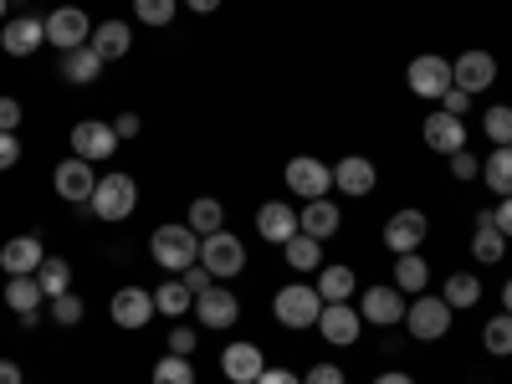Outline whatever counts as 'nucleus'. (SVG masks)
<instances>
[{
  "label": "nucleus",
  "instance_id": "obj_1",
  "mask_svg": "<svg viewBox=\"0 0 512 384\" xmlns=\"http://www.w3.org/2000/svg\"><path fill=\"white\" fill-rule=\"evenodd\" d=\"M88 205H93V216L108 221V226L128 221V216H134V205H139V185H134V175H123V169H113V175H98V190H93Z\"/></svg>",
  "mask_w": 512,
  "mask_h": 384
},
{
  "label": "nucleus",
  "instance_id": "obj_2",
  "mask_svg": "<svg viewBox=\"0 0 512 384\" xmlns=\"http://www.w3.org/2000/svg\"><path fill=\"white\" fill-rule=\"evenodd\" d=\"M149 251H154V262L164 267V272H185V267H195L200 262V236L190 231V226H159L154 236H149Z\"/></svg>",
  "mask_w": 512,
  "mask_h": 384
},
{
  "label": "nucleus",
  "instance_id": "obj_3",
  "mask_svg": "<svg viewBox=\"0 0 512 384\" xmlns=\"http://www.w3.org/2000/svg\"><path fill=\"white\" fill-rule=\"evenodd\" d=\"M272 313H277L282 328H318L323 297H318V287H308V282H287V287L272 297Z\"/></svg>",
  "mask_w": 512,
  "mask_h": 384
},
{
  "label": "nucleus",
  "instance_id": "obj_4",
  "mask_svg": "<svg viewBox=\"0 0 512 384\" xmlns=\"http://www.w3.org/2000/svg\"><path fill=\"white\" fill-rule=\"evenodd\" d=\"M405 328H410V338H420V344H436V338H446V333H451V308H446V297L420 292L415 303L405 308Z\"/></svg>",
  "mask_w": 512,
  "mask_h": 384
},
{
  "label": "nucleus",
  "instance_id": "obj_5",
  "mask_svg": "<svg viewBox=\"0 0 512 384\" xmlns=\"http://www.w3.org/2000/svg\"><path fill=\"white\" fill-rule=\"evenodd\" d=\"M200 267H205L210 277H236V272L246 267V246H241V236H231L226 226H221L216 236H200Z\"/></svg>",
  "mask_w": 512,
  "mask_h": 384
},
{
  "label": "nucleus",
  "instance_id": "obj_6",
  "mask_svg": "<svg viewBox=\"0 0 512 384\" xmlns=\"http://www.w3.org/2000/svg\"><path fill=\"white\" fill-rule=\"evenodd\" d=\"M287 190L292 195H303V200H323L333 190V164L313 159V154H297L287 164Z\"/></svg>",
  "mask_w": 512,
  "mask_h": 384
},
{
  "label": "nucleus",
  "instance_id": "obj_7",
  "mask_svg": "<svg viewBox=\"0 0 512 384\" xmlns=\"http://www.w3.org/2000/svg\"><path fill=\"white\" fill-rule=\"evenodd\" d=\"M405 82H410V93L415 98H446V88H451V62L446 57H436V52H425V57H415L410 62V72H405Z\"/></svg>",
  "mask_w": 512,
  "mask_h": 384
},
{
  "label": "nucleus",
  "instance_id": "obj_8",
  "mask_svg": "<svg viewBox=\"0 0 512 384\" xmlns=\"http://www.w3.org/2000/svg\"><path fill=\"white\" fill-rule=\"evenodd\" d=\"M72 154H77V159H88V164L113 159V154H118V134H113V123H98V118L72 123Z\"/></svg>",
  "mask_w": 512,
  "mask_h": 384
},
{
  "label": "nucleus",
  "instance_id": "obj_9",
  "mask_svg": "<svg viewBox=\"0 0 512 384\" xmlns=\"http://www.w3.org/2000/svg\"><path fill=\"white\" fill-rule=\"evenodd\" d=\"M47 41L57 52H77V47H88V41H93V21L82 16L77 6H62V11L47 16Z\"/></svg>",
  "mask_w": 512,
  "mask_h": 384
},
{
  "label": "nucleus",
  "instance_id": "obj_10",
  "mask_svg": "<svg viewBox=\"0 0 512 384\" xmlns=\"http://www.w3.org/2000/svg\"><path fill=\"white\" fill-rule=\"evenodd\" d=\"M492 82H497V57L492 52H461L451 62V88H461V93H487Z\"/></svg>",
  "mask_w": 512,
  "mask_h": 384
},
{
  "label": "nucleus",
  "instance_id": "obj_11",
  "mask_svg": "<svg viewBox=\"0 0 512 384\" xmlns=\"http://www.w3.org/2000/svg\"><path fill=\"white\" fill-rule=\"evenodd\" d=\"M52 185H57V195L62 200H72V205H88L93 200V190H98V175H93V164L88 159H62L57 164V175H52Z\"/></svg>",
  "mask_w": 512,
  "mask_h": 384
},
{
  "label": "nucleus",
  "instance_id": "obj_12",
  "mask_svg": "<svg viewBox=\"0 0 512 384\" xmlns=\"http://www.w3.org/2000/svg\"><path fill=\"white\" fill-rule=\"evenodd\" d=\"M108 318H113L118 328H144L149 318H159L154 292H144V287H118L113 303H108Z\"/></svg>",
  "mask_w": 512,
  "mask_h": 384
},
{
  "label": "nucleus",
  "instance_id": "obj_13",
  "mask_svg": "<svg viewBox=\"0 0 512 384\" xmlns=\"http://www.w3.org/2000/svg\"><path fill=\"white\" fill-rule=\"evenodd\" d=\"M431 236V221L420 216V210H395L390 221H384V246H390L395 256L405 251H420V241Z\"/></svg>",
  "mask_w": 512,
  "mask_h": 384
},
{
  "label": "nucleus",
  "instance_id": "obj_14",
  "mask_svg": "<svg viewBox=\"0 0 512 384\" xmlns=\"http://www.w3.org/2000/svg\"><path fill=\"white\" fill-rule=\"evenodd\" d=\"M359 318L374 323V328L405 323V297H400V287H369V292L359 297Z\"/></svg>",
  "mask_w": 512,
  "mask_h": 384
},
{
  "label": "nucleus",
  "instance_id": "obj_15",
  "mask_svg": "<svg viewBox=\"0 0 512 384\" xmlns=\"http://www.w3.org/2000/svg\"><path fill=\"white\" fill-rule=\"evenodd\" d=\"M420 139L431 144L436 154H456V149H466V123H461L456 113L436 108V113H425V123H420Z\"/></svg>",
  "mask_w": 512,
  "mask_h": 384
},
{
  "label": "nucleus",
  "instance_id": "obj_16",
  "mask_svg": "<svg viewBox=\"0 0 512 384\" xmlns=\"http://www.w3.org/2000/svg\"><path fill=\"white\" fill-rule=\"evenodd\" d=\"M359 328H364L359 308H349V303H323V313H318V333L328 338L333 349H349L354 338H359Z\"/></svg>",
  "mask_w": 512,
  "mask_h": 384
},
{
  "label": "nucleus",
  "instance_id": "obj_17",
  "mask_svg": "<svg viewBox=\"0 0 512 384\" xmlns=\"http://www.w3.org/2000/svg\"><path fill=\"white\" fill-rule=\"evenodd\" d=\"M47 262V246H41V236H16L0 246V272L6 277H36V267Z\"/></svg>",
  "mask_w": 512,
  "mask_h": 384
},
{
  "label": "nucleus",
  "instance_id": "obj_18",
  "mask_svg": "<svg viewBox=\"0 0 512 384\" xmlns=\"http://www.w3.org/2000/svg\"><path fill=\"white\" fill-rule=\"evenodd\" d=\"M333 185H338V195L364 200V195H374L379 175H374V164H369L364 154H349V159H338V164H333Z\"/></svg>",
  "mask_w": 512,
  "mask_h": 384
},
{
  "label": "nucleus",
  "instance_id": "obj_19",
  "mask_svg": "<svg viewBox=\"0 0 512 384\" xmlns=\"http://www.w3.org/2000/svg\"><path fill=\"white\" fill-rule=\"evenodd\" d=\"M256 236L272 241V246H287L297 236V210L287 200H267L262 210H256Z\"/></svg>",
  "mask_w": 512,
  "mask_h": 384
},
{
  "label": "nucleus",
  "instance_id": "obj_20",
  "mask_svg": "<svg viewBox=\"0 0 512 384\" xmlns=\"http://www.w3.org/2000/svg\"><path fill=\"white\" fill-rule=\"evenodd\" d=\"M0 47H6L11 57H31L47 47V21L41 16H16L6 31H0Z\"/></svg>",
  "mask_w": 512,
  "mask_h": 384
},
{
  "label": "nucleus",
  "instance_id": "obj_21",
  "mask_svg": "<svg viewBox=\"0 0 512 384\" xmlns=\"http://www.w3.org/2000/svg\"><path fill=\"white\" fill-rule=\"evenodd\" d=\"M195 318H200L205 328H231V323L241 318L236 292H231V287H210V292H200V297H195Z\"/></svg>",
  "mask_w": 512,
  "mask_h": 384
},
{
  "label": "nucleus",
  "instance_id": "obj_22",
  "mask_svg": "<svg viewBox=\"0 0 512 384\" xmlns=\"http://www.w3.org/2000/svg\"><path fill=\"white\" fill-rule=\"evenodd\" d=\"M262 369H267V359H262V349H256V344H231L221 354V374L231 384H256V379H262Z\"/></svg>",
  "mask_w": 512,
  "mask_h": 384
},
{
  "label": "nucleus",
  "instance_id": "obj_23",
  "mask_svg": "<svg viewBox=\"0 0 512 384\" xmlns=\"http://www.w3.org/2000/svg\"><path fill=\"white\" fill-rule=\"evenodd\" d=\"M338 205L323 195V200H303V210H297V231L303 236H318V241H328V236H338Z\"/></svg>",
  "mask_w": 512,
  "mask_h": 384
},
{
  "label": "nucleus",
  "instance_id": "obj_24",
  "mask_svg": "<svg viewBox=\"0 0 512 384\" xmlns=\"http://www.w3.org/2000/svg\"><path fill=\"white\" fill-rule=\"evenodd\" d=\"M128 47H134V31H128V21H103V26H93V52H98L103 62L128 57Z\"/></svg>",
  "mask_w": 512,
  "mask_h": 384
},
{
  "label": "nucleus",
  "instance_id": "obj_25",
  "mask_svg": "<svg viewBox=\"0 0 512 384\" xmlns=\"http://www.w3.org/2000/svg\"><path fill=\"white\" fill-rule=\"evenodd\" d=\"M6 303L21 313V323H36L41 303H47V292H41L36 277H11V282H6Z\"/></svg>",
  "mask_w": 512,
  "mask_h": 384
},
{
  "label": "nucleus",
  "instance_id": "obj_26",
  "mask_svg": "<svg viewBox=\"0 0 512 384\" xmlns=\"http://www.w3.org/2000/svg\"><path fill=\"white\" fill-rule=\"evenodd\" d=\"M154 308H159V318H185V313L195 308V292H190L180 277H169V282L154 287Z\"/></svg>",
  "mask_w": 512,
  "mask_h": 384
},
{
  "label": "nucleus",
  "instance_id": "obj_27",
  "mask_svg": "<svg viewBox=\"0 0 512 384\" xmlns=\"http://www.w3.org/2000/svg\"><path fill=\"white\" fill-rule=\"evenodd\" d=\"M62 72H67V82H77V88L98 82L103 77V57L93 52V41H88V47H77V52H62Z\"/></svg>",
  "mask_w": 512,
  "mask_h": 384
},
{
  "label": "nucleus",
  "instance_id": "obj_28",
  "mask_svg": "<svg viewBox=\"0 0 512 384\" xmlns=\"http://www.w3.org/2000/svg\"><path fill=\"white\" fill-rule=\"evenodd\" d=\"M282 256H287V267H292V272H318V267H323V241L297 231V236L282 246Z\"/></svg>",
  "mask_w": 512,
  "mask_h": 384
},
{
  "label": "nucleus",
  "instance_id": "obj_29",
  "mask_svg": "<svg viewBox=\"0 0 512 384\" xmlns=\"http://www.w3.org/2000/svg\"><path fill=\"white\" fill-rule=\"evenodd\" d=\"M313 287H318L323 303H349L354 287H359V277H354V267H323V277H318Z\"/></svg>",
  "mask_w": 512,
  "mask_h": 384
},
{
  "label": "nucleus",
  "instance_id": "obj_30",
  "mask_svg": "<svg viewBox=\"0 0 512 384\" xmlns=\"http://www.w3.org/2000/svg\"><path fill=\"white\" fill-rule=\"evenodd\" d=\"M195 236H216L221 226H226V210H221V200L216 195H200V200H190V221H185Z\"/></svg>",
  "mask_w": 512,
  "mask_h": 384
},
{
  "label": "nucleus",
  "instance_id": "obj_31",
  "mask_svg": "<svg viewBox=\"0 0 512 384\" xmlns=\"http://www.w3.org/2000/svg\"><path fill=\"white\" fill-rule=\"evenodd\" d=\"M425 282H431V267H425V256L420 251H405V256H395V287L400 292H425Z\"/></svg>",
  "mask_w": 512,
  "mask_h": 384
},
{
  "label": "nucleus",
  "instance_id": "obj_32",
  "mask_svg": "<svg viewBox=\"0 0 512 384\" xmlns=\"http://www.w3.org/2000/svg\"><path fill=\"white\" fill-rule=\"evenodd\" d=\"M482 180H487V190H492V195H512V144H502V149H492V154H487Z\"/></svg>",
  "mask_w": 512,
  "mask_h": 384
},
{
  "label": "nucleus",
  "instance_id": "obj_33",
  "mask_svg": "<svg viewBox=\"0 0 512 384\" xmlns=\"http://www.w3.org/2000/svg\"><path fill=\"white\" fill-rule=\"evenodd\" d=\"M446 308L456 313V308H477L482 303V277H472V272H456V277H446Z\"/></svg>",
  "mask_w": 512,
  "mask_h": 384
},
{
  "label": "nucleus",
  "instance_id": "obj_34",
  "mask_svg": "<svg viewBox=\"0 0 512 384\" xmlns=\"http://www.w3.org/2000/svg\"><path fill=\"white\" fill-rule=\"evenodd\" d=\"M482 349H487L492 359H507V354H512V313L487 318V328H482Z\"/></svg>",
  "mask_w": 512,
  "mask_h": 384
},
{
  "label": "nucleus",
  "instance_id": "obj_35",
  "mask_svg": "<svg viewBox=\"0 0 512 384\" xmlns=\"http://www.w3.org/2000/svg\"><path fill=\"white\" fill-rule=\"evenodd\" d=\"M36 282H41V292H47V297H62L72 287V267L62 262V256H47V262L36 267Z\"/></svg>",
  "mask_w": 512,
  "mask_h": 384
},
{
  "label": "nucleus",
  "instance_id": "obj_36",
  "mask_svg": "<svg viewBox=\"0 0 512 384\" xmlns=\"http://www.w3.org/2000/svg\"><path fill=\"white\" fill-rule=\"evenodd\" d=\"M502 251H507V236L497 226H477V236H472V256H477V262L492 267V262H502Z\"/></svg>",
  "mask_w": 512,
  "mask_h": 384
},
{
  "label": "nucleus",
  "instance_id": "obj_37",
  "mask_svg": "<svg viewBox=\"0 0 512 384\" xmlns=\"http://www.w3.org/2000/svg\"><path fill=\"white\" fill-rule=\"evenodd\" d=\"M154 384H195V364L180 359V354H169L154 364Z\"/></svg>",
  "mask_w": 512,
  "mask_h": 384
},
{
  "label": "nucleus",
  "instance_id": "obj_38",
  "mask_svg": "<svg viewBox=\"0 0 512 384\" xmlns=\"http://www.w3.org/2000/svg\"><path fill=\"white\" fill-rule=\"evenodd\" d=\"M482 128H487V139H492V149H502V144H512V108H507V103H497V108H487V118H482Z\"/></svg>",
  "mask_w": 512,
  "mask_h": 384
},
{
  "label": "nucleus",
  "instance_id": "obj_39",
  "mask_svg": "<svg viewBox=\"0 0 512 384\" xmlns=\"http://www.w3.org/2000/svg\"><path fill=\"white\" fill-rule=\"evenodd\" d=\"M134 16L144 26H169L175 21V0H134Z\"/></svg>",
  "mask_w": 512,
  "mask_h": 384
},
{
  "label": "nucleus",
  "instance_id": "obj_40",
  "mask_svg": "<svg viewBox=\"0 0 512 384\" xmlns=\"http://www.w3.org/2000/svg\"><path fill=\"white\" fill-rule=\"evenodd\" d=\"M52 323H62V328H77V323H82V297H72V292L52 297Z\"/></svg>",
  "mask_w": 512,
  "mask_h": 384
},
{
  "label": "nucleus",
  "instance_id": "obj_41",
  "mask_svg": "<svg viewBox=\"0 0 512 384\" xmlns=\"http://www.w3.org/2000/svg\"><path fill=\"white\" fill-rule=\"evenodd\" d=\"M169 354L190 359V354H195V328H185V323H175V328H169Z\"/></svg>",
  "mask_w": 512,
  "mask_h": 384
},
{
  "label": "nucleus",
  "instance_id": "obj_42",
  "mask_svg": "<svg viewBox=\"0 0 512 384\" xmlns=\"http://www.w3.org/2000/svg\"><path fill=\"white\" fill-rule=\"evenodd\" d=\"M446 159H451V175H456V180H477V175H482V164L466 154V149H456V154H446Z\"/></svg>",
  "mask_w": 512,
  "mask_h": 384
},
{
  "label": "nucleus",
  "instance_id": "obj_43",
  "mask_svg": "<svg viewBox=\"0 0 512 384\" xmlns=\"http://www.w3.org/2000/svg\"><path fill=\"white\" fill-rule=\"evenodd\" d=\"M303 384H349V379H344V369H338V364H313L303 374Z\"/></svg>",
  "mask_w": 512,
  "mask_h": 384
},
{
  "label": "nucleus",
  "instance_id": "obj_44",
  "mask_svg": "<svg viewBox=\"0 0 512 384\" xmlns=\"http://www.w3.org/2000/svg\"><path fill=\"white\" fill-rule=\"evenodd\" d=\"M180 282H185V287H190L195 297H200V292H210V287H216V277H210V272H205L200 262H195V267H185V272H180Z\"/></svg>",
  "mask_w": 512,
  "mask_h": 384
},
{
  "label": "nucleus",
  "instance_id": "obj_45",
  "mask_svg": "<svg viewBox=\"0 0 512 384\" xmlns=\"http://www.w3.org/2000/svg\"><path fill=\"white\" fill-rule=\"evenodd\" d=\"M16 123H21V103L16 98H0V134H16Z\"/></svg>",
  "mask_w": 512,
  "mask_h": 384
},
{
  "label": "nucleus",
  "instance_id": "obj_46",
  "mask_svg": "<svg viewBox=\"0 0 512 384\" xmlns=\"http://www.w3.org/2000/svg\"><path fill=\"white\" fill-rule=\"evenodd\" d=\"M492 221H497V231H502V236L512 241V195H502V200H497V210H492Z\"/></svg>",
  "mask_w": 512,
  "mask_h": 384
},
{
  "label": "nucleus",
  "instance_id": "obj_47",
  "mask_svg": "<svg viewBox=\"0 0 512 384\" xmlns=\"http://www.w3.org/2000/svg\"><path fill=\"white\" fill-rule=\"evenodd\" d=\"M441 108H446V113H456V118H461V113H466V108H472V93H461V88H446V98H441Z\"/></svg>",
  "mask_w": 512,
  "mask_h": 384
},
{
  "label": "nucleus",
  "instance_id": "obj_48",
  "mask_svg": "<svg viewBox=\"0 0 512 384\" xmlns=\"http://www.w3.org/2000/svg\"><path fill=\"white\" fill-rule=\"evenodd\" d=\"M21 159V139L16 134H0V169H11Z\"/></svg>",
  "mask_w": 512,
  "mask_h": 384
},
{
  "label": "nucleus",
  "instance_id": "obj_49",
  "mask_svg": "<svg viewBox=\"0 0 512 384\" xmlns=\"http://www.w3.org/2000/svg\"><path fill=\"white\" fill-rule=\"evenodd\" d=\"M113 134H118V139H134V134H139V113H118Z\"/></svg>",
  "mask_w": 512,
  "mask_h": 384
},
{
  "label": "nucleus",
  "instance_id": "obj_50",
  "mask_svg": "<svg viewBox=\"0 0 512 384\" xmlns=\"http://www.w3.org/2000/svg\"><path fill=\"white\" fill-rule=\"evenodd\" d=\"M256 384H303V379H297L292 369H262V379H256Z\"/></svg>",
  "mask_w": 512,
  "mask_h": 384
},
{
  "label": "nucleus",
  "instance_id": "obj_51",
  "mask_svg": "<svg viewBox=\"0 0 512 384\" xmlns=\"http://www.w3.org/2000/svg\"><path fill=\"white\" fill-rule=\"evenodd\" d=\"M0 384H26V379H21V364H16V359H0Z\"/></svg>",
  "mask_w": 512,
  "mask_h": 384
},
{
  "label": "nucleus",
  "instance_id": "obj_52",
  "mask_svg": "<svg viewBox=\"0 0 512 384\" xmlns=\"http://www.w3.org/2000/svg\"><path fill=\"white\" fill-rule=\"evenodd\" d=\"M185 6H190V11H200V16H210V11L221 6V0H185Z\"/></svg>",
  "mask_w": 512,
  "mask_h": 384
},
{
  "label": "nucleus",
  "instance_id": "obj_53",
  "mask_svg": "<svg viewBox=\"0 0 512 384\" xmlns=\"http://www.w3.org/2000/svg\"><path fill=\"white\" fill-rule=\"evenodd\" d=\"M374 384H415V379H410V374H379Z\"/></svg>",
  "mask_w": 512,
  "mask_h": 384
},
{
  "label": "nucleus",
  "instance_id": "obj_54",
  "mask_svg": "<svg viewBox=\"0 0 512 384\" xmlns=\"http://www.w3.org/2000/svg\"><path fill=\"white\" fill-rule=\"evenodd\" d=\"M502 308L512 313V277H507V287H502Z\"/></svg>",
  "mask_w": 512,
  "mask_h": 384
},
{
  "label": "nucleus",
  "instance_id": "obj_55",
  "mask_svg": "<svg viewBox=\"0 0 512 384\" xmlns=\"http://www.w3.org/2000/svg\"><path fill=\"white\" fill-rule=\"evenodd\" d=\"M0 26H6V0H0Z\"/></svg>",
  "mask_w": 512,
  "mask_h": 384
}]
</instances>
